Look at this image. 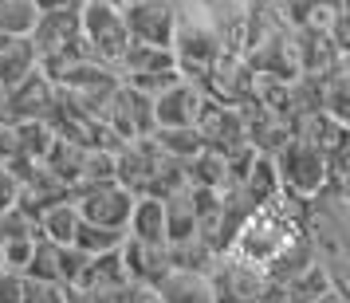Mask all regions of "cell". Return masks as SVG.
I'll list each match as a JSON object with an SVG mask.
<instances>
[{
	"instance_id": "cell-1",
	"label": "cell",
	"mask_w": 350,
	"mask_h": 303,
	"mask_svg": "<svg viewBox=\"0 0 350 303\" xmlns=\"http://www.w3.org/2000/svg\"><path fill=\"white\" fill-rule=\"evenodd\" d=\"M271 166H275L280 193L284 197H295V201H315L319 193L327 189V181H331V161H327V154H319L315 146L299 142V138H287L271 154Z\"/></svg>"
},
{
	"instance_id": "cell-2",
	"label": "cell",
	"mask_w": 350,
	"mask_h": 303,
	"mask_svg": "<svg viewBox=\"0 0 350 303\" xmlns=\"http://www.w3.org/2000/svg\"><path fill=\"white\" fill-rule=\"evenodd\" d=\"M79 40H83V48L91 51V60L114 67L122 60V51L130 48L122 8H111V4H83L79 0Z\"/></svg>"
},
{
	"instance_id": "cell-3",
	"label": "cell",
	"mask_w": 350,
	"mask_h": 303,
	"mask_svg": "<svg viewBox=\"0 0 350 303\" xmlns=\"http://www.w3.org/2000/svg\"><path fill=\"white\" fill-rule=\"evenodd\" d=\"M98 122L107 127L111 138H118V146L150 138L154 134V98L126 87V83H118L111 91V98H107L103 114H98Z\"/></svg>"
},
{
	"instance_id": "cell-4",
	"label": "cell",
	"mask_w": 350,
	"mask_h": 303,
	"mask_svg": "<svg viewBox=\"0 0 350 303\" xmlns=\"http://www.w3.org/2000/svg\"><path fill=\"white\" fill-rule=\"evenodd\" d=\"M205 280L213 291V303H260V291L268 284V276L256 264H244L232 252L217 256L213 268L205 272Z\"/></svg>"
},
{
	"instance_id": "cell-5",
	"label": "cell",
	"mask_w": 350,
	"mask_h": 303,
	"mask_svg": "<svg viewBox=\"0 0 350 303\" xmlns=\"http://www.w3.org/2000/svg\"><path fill=\"white\" fill-rule=\"evenodd\" d=\"M122 20H126L130 44H146V48H174L177 24H181L174 0H134L122 8Z\"/></svg>"
},
{
	"instance_id": "cell-6",
	"label": "cell",
	"mask_w": 350,
	"mask_h": 303,
	"mask_svg": "<svg viewBox=\"0 0 350 303\" xmlns=\"http://www.w3.org/2000/svg\"><path fill=\"white\" fill-rule=\"evenodd\" d=\"M71 201L79 209V221L126 233V217H130V205H134V193H126L122 185H114V181H107V185H79V189H71Z\"/></svg>"
},
{
	"instance_id": "cell-7",
	"label": "cell",
	"mask_w": 350,
	"mask_h": 303,
	"mask_svg": "<svg viewBox=\"0 0 350 303\" xmlns=\"http://www.w3.org/2000/svg\"><path fill=\"white\" fill-rule=\"evenodd\" d=\"M205 91L189 79L170 83L165 91L154 95V130H189L205 111Z\"/></svg>"
},
{
	"instance_id": "cell-8",
	"label": "cell",
	"mask_w": 350,
	"mask_h": 303,
	"mask_svg": "<svg viewBox=\"0 0 350 303\" xmlns=\"http://www.w3.org/2000/svg\"><path fill=\"white\" fill-rule=\"evenodd\" d=\"M51 103H55V87H51L40 71H36L32 79H24L20 87H12L4 103H0V118L12 127V122H44L51 111Z\"/></svg>"
},
{
	"instance_id": "cell-9",
	"label": "cell",
	"mask_w": 350,
	"mask_h": 303,
	"mask_svg": "<svg viewBox=\"0 0 350 303\" xmlns=\"http://www.w3.org/2000/svg\"><path fill=\"white\" fill-rule=\"evenodd\" d=\"M118 256H122V268H126V284H134V287H154L161 276L170 272V256H165V248L138 244V240H130V237H122Z\"/></svg>"
},
{
	"instance_id": "cell-10",
	"label": "cell",
	"mask_w": 350,
	"mask_h": 303,
	"mask_svg": "<svg viewBox=\"0 0 350 303\" xmlns=\"http://www.w3.org/2000/svg\"><path fill=\"white\" fill-rule=\"evenodd\" d=\"M126 237L138 240V244L165 248V205H161V197H134L126 217Z\"/></svg>"
},
{
	"instance_id": "cell-11",
	"label": "cell",
	"mask_w": 350,
	"mask_h": 303,
	"mask_svg": "<svg viewBox=\"0 0 350 303\" xmlns=\"http://www.w3.org/2000/svg\"><path fill=\"white\" fill-rule=\"evenodd\" d=\"M40 71V55H36V44L28 36L20 40H8L0 48V95H8L12 87H20L24 79H32Z\"/></svg>"
},
{
	"instance_id": "cell-12",
	"label": "cell",
	"mask_w": 350,
	"mask_h": 303,
	"mask_svg": "<svg viewBox=\"0 0 350 303\" xmlns=\"http://www.w3.org/2000/svg\"><path fill=\"white\" fill-rule=\"evenodd\" d=\"M158 303H213V291H208V280L201 272H181L170 268L158 284L150 287Z\"/></svg>"
},
{
	"instance_id": "cell-13",
	"label": "cell",
	"mask_w": 350,
	"mask_h": 303,
	"mask_svg": "<svg viewBox=\"0 0 350 303\" xmlns=\"http://www.w3.org/2000/svg\"><path fill=\"white\" fill-rule=\"evenodd\" d=\"M75 228H79V209L75 201H59V205H51L40 213V221H36V237L55 244V248H71V240H75Z\"/></svg>"
},
{
	"instance_id": "cell-14",
	"label": "cell",
	"mask_w": 350,
	"mask_h": 303,
	"mask_svg": "<svg viewBox=\"0 0 350 303\" xmlns=\"http://www.w3.org/2000/svg\"><path fill=\"white\" fill-rule=\"evenodd\" d=\"M36 16H40V8H36L32 0H0V36L4 40L32 36Z\"/></svg>"
},
{
	"instance_id": "cell-15",
	"label": "cell",
	"mask_w": 350,
	"mask_h": 303,
	"mask_svg": "<svg viewBox=\"0 0 350 303\" xmlns=\"http://www.w3.org/2000/svg\"><path fill=\"white\" fill-rule=\"evenodd\" d=\"M150 142L158 146V154H165V158H174V161H189L193 154H201V150H205L197 127H189V130H154V134H150Z\"/></svg>"
},
{
	"instance_id": "cell-16",
	"label": "cell",
	"mask_w": 350,
	"mask_h": 303,
	"mask_svg": "<svg viewBox=\"0 0 350 303\" xmlns=\"http://www.w3.org/2000/svg\"><path fill=\"white\" fill-rule=\"evenodd\" d=\"M122 237H126V233H118V228H98V224L79 221V228H75V240H71V248H79L83 256L114 252V248L122 244Z\"/></svg>"
},
{
	"instance_id": "cell-17",
	"label": "cell",
	"mask_w": 350,
	"mask_h": 303,
	"mask_svg": "<svg viewBox=\"0 0 350 303\" xmlns=\"http://www.w3.org/2000/svg\"><path fill=\"white\" fill-rule=\"evenodd\" d=\"M20 303H71V291L51 280H24L20 276Z\"/></svg>"
},
{
	"instance_id": "cell-18",
	"label": "cell",
	"mask_w": 350,
	"mask_h": 303,
	"mask_svg": "<svg viewBox=\"0 0 350 303\" xmlns=\"http://www.w3.org/2000/svg\"><path fill=\"white\" fill-rule=\"evenodd\" d=\"M71 303H158L150 287H114V291H91V295H71Z\"/></svg>"
},
{
	"instance_id": "cell-19",
	"label": "cell",
	"mask_w": 350,
	"mask_h": 303,
	"mask_svg": "<svg viewBox=\"0 0 350 303\" xmlns=\"http://www.w3.org/2000/svg\"><path fill=\"white\" fill-rule=\"evenodd\" d=\"M36 237H20V240H0V252H4V272H24L32 260Z\"/></svg>"
},
{
	"instance_id": "cell-20",
	"label": "cell",
	"mask_w": 350,
	"mask_h": 303,
	"mask_svg": "<svg viewBox=\"0 0 350 303\" xmlns=\"http://www.w3.org/2000/svg\"><path fill=\"white\" fill-rule=\"evenodd\" d=\"M20 177L8 170V166H0V213H12L16 209V201H20Z\"/></svg>"
},
{
	"instance_id": "cell-21",
	"label": "cell",
	"mask_w": 350,
	"mask_h": 303,
	"mask_svg": "<svg viewBox=\"0 0 350 303\" xmlns=\"http://www.w3.org/2000/svg\"><path fill=\"white\" fill-rule=\"evenodd\" d=\"M0 303H20V272H0Z\"/></svg>"
},
{
	"instance_id": "cell-22",
	"label": "cell",
	"mask_w": 350,
	"mask_h": 303,
	"mask_svg": "<svg viewBox=\"0 0 350 303\" xmlns=\"http://www.w3.org/2000/svg\"><path fill=\"white\" fill-rule=\"evenodd\" d=\"M71 4H79V0H36L40 12H44V8H71Z\"/></svg>"
},
{
	"instance_id": "cell-23",
	"label": "cell",
	"mask_w": 350,
	"mask_h": 303,
	"mask_svg": "<svg viewBox=\"0 0 350 303\" xmlns=\"http://www.w3.org/2000/svg\"><path fill=\"white\" fill-rule=\"evenodd\" d=\"M83 4H111V8H122V0H83Z\"/></svg>"
},
{
	"instance_id": "cell-24",
	"label": "cell",
	"mask_w": 350,
	"mask_h": 303,
	"mask_svg": "<svg viewBox=\"0 0 350 303\" xmlns=\"http://www.w3.org/2000/svg\"><path fill=\"white\" fill-rule=\"evenodd\" d=\"M323 303H342V295H327V300H323Z\"/></svg>"
},
{
	"instance_id": "cell-25",
	"label": "cell",
	"mask_w": 350,
	"mask_h": 303,
	"mask_svg": "<svg viewBox=\"0 0 350 303\" xmlns=\"http://www.w3.org/2000/svg\"><path fill=\"white\" fill-rule=\"evenodd\" d=\"M0 272H4V252H0Z\"/></svg>"
}]
</instances>
